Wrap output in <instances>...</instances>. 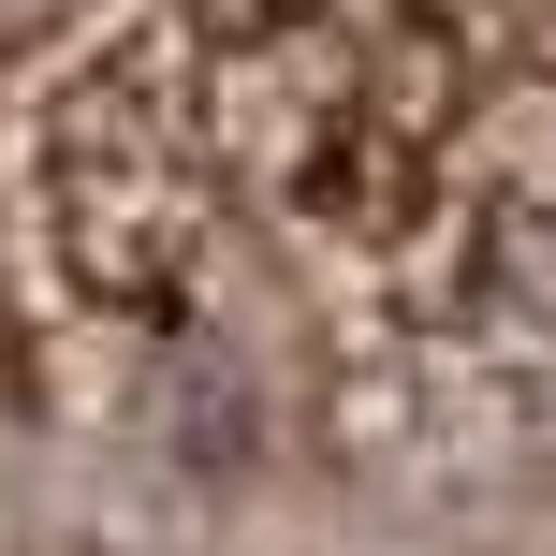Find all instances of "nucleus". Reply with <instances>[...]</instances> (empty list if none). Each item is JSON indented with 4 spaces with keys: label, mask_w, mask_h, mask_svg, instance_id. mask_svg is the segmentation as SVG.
Masks as SVG:
<instances>
[]
</instances>
